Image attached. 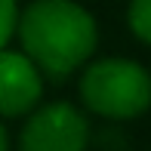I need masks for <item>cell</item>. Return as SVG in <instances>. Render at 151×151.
Segmentation results:
<instances>
[{
    "instance_id": "obj_1",
    "label": "cell",
    "mask_w": 151,
    "mask_h": 151,
    "mask_svg": "<svg viewBox=\"0 0 151 151\" xmlns=\"http://www.w3.org/2000/svg\"><path fill=\"white\" fill-rule=\"evenodd\" d=\"M16 34L22 52L52 80L77 71L99 43L96 19L77 0H34L19 16Z\"/></svg>"
},
{
    "instance_id": "obj_2",
    "label": "cell",
    "mask_w": 151,
    "mask_h": 151,
    "mask_svg": "<svg viewBox=\"0 0 151 151\" xmlns=\"http://www.w3.org/2000/svg\"><path fill=\"white\" fill-rule=\"evenodd\" d=\"M80 99L90 111L111 120H129L151 108V74L129 59L93 62L80 77Z\"/></svg>"
},
{
    "instance_id": "obj_3",
    "label": "cell",
    "mask_w": 151,
    "mask_h": 151,
    "mask_svg": "<svg viewBox=\"0 0 151 151\" xmlns=\"http://www.w3.org/2000/svg\"><path fill=\"white\" fill-rule=\"evenodd\" d=\"M90 123L71 102L37 108L19 133V151H86Z\"/></svg>"
},
{
    "instance_id": "obj_4",
    "label": "cell",
    "mask_w": 151,
    "mask_h": 151,
    "mask_svg": "<svg viewBox=\"0 0 151 151\" xmlns=\"http://www.w3.org/2000/svg\"><path fill=\"white\" fill-rule=\"evenodd\" d=\"M43 96V74L25 52L0 50V117H22Z\"/></svg>"
},
{
    "instance_id": "obj_5",
    "label": "cell",
    "mask_w": 151,
    "mask_h": 151,
    "mask_svg": "<svg viewBox=\"0 0 151 151\" xmlns=\"http://www.w3.org/2000/svg\"><path fill=\"white\" fill-rule=\"evenodd\" d=\"M127 22H129V31L142 43L151 46V0H133L129 12H127Z\"/></svg>"
},
{
    "instance_id": "obj_6",
    "label": "cell",
    "mask_w": 151,
    "mask_h": 151,
    "mask_svg": "<svg viewBox=\"0 0 151 151\" xmlns=\"http://www.w3.org/2000/svg\"><path fill=\"white\" fill-rule=\"evenodd\" d=\"M19 25V6L16 0H0V50L9 43V37L16 34Z\"/></svg>"
},
{
    "instance_id": "obj_7",
    "label": "cell",
    "mask_w": 151,
    "mask_h": 151,
    "mask_svg": "<svg viewBox=\"0 0 151 151\" xmlns=\"http://www.w3.org/2000/svg\"><path fill=\"white\" fill-rule=\"evenodd\" d=\"M0 151H9V136H6V127L0 123Z\"/></svg>"
}]
</instances>
